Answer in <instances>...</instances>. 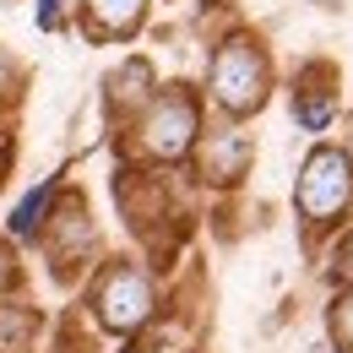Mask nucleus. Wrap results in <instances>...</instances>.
<instances>
[{"instance_id": "obj_1", "label": "nucleus", "mask_w": 353, "mask_h": 353, "mask_svg": "<svg viewBox=\"0 0 353 353\" xmlns=\"http://www.w3.org/2000/svg\"><path fill=\"white\" fill-rule=\"evenodd\" d=\"M207 131V98L196 82H158L152 103L136 114V125L120 141L114 152H125L136 163H152V169H185L196 141Z\"/></svg>"}, {"instance_id": "obj_2", "label": "nucleus", "mask_w": 353, "mask_h": 353, "mask_svg": "<svg viewBox=\"0 0 353 353\" xmlns=\"http://www.w3.org/2000/svg\"><path fill=\"white\" fill-rule=\"evenodd\" d=\"M277 88V71H272V49L261 33L250 28H228L212 54H207V77H201V98L207 109H218V120H256Z\"/></svg>"}, {"instance_id": "obj_3", "label": "nucleus", "mask_w": 353, "mask_h": 353, "mask_svg": "<svg viewBox=\"0 0 353 353\" xmlns=\"http://www.w3.org/2000/svg\"><path fill=\"white\" fill-rule=\"evenodd\" d=\"M88 321L103 337H136L152 315H158V277L141 256H103L88 272V294H82Z\"/></svg>"}, {"instance_id": "obj_4", "label": "nucleus", "mask_w": 353, "mask_h": 353, "mask_svg": "<svg viewBox=\"0 0 353 353\" xmlns=\"http://www.w3.org/2000/svg\"><path fill=\"white\" fill-rule=\"evenodd\" d=\"M169 174L174 169H152V163H136L120 152L114 163V207L131 228V239L147 250V256H169L185 234V212H179L174 190H169Z\"/></svg>"}, {"instance_id": "obj_5", "label": "nucleus", "mask_w": 353, "mask_h": 353, "mask_svg": "<svg viewBox=\"0 0 353 353\" xmlns=\"http://www.w3.org/2000/svg\"><path fill=\"white\" fill-rule=\"evenodd\" d=\"M294 212L310 239L343 228V218L353 212V158L337 141H315L305 152L299 179H294Z\"/></svg>"}, {"instance_id": "obj_6", "label": "nucleus", "mask_w": 353, "mask_h": 353, "mask_svg": "<svg viewBox=\"0 0 353 353\" xmlns=\"http://www.w3.org/2000/svg\"><path fill=\"white\" fill-rule=\"evenodd\" d=\"M33 250L49 261V277H54L60 288H77L92 266L103 261L98 218H92V207H88V196H82V185H65V190H60L54 218L44 223V234H39V245H33Z\"/></svg>"}, {"instance_id": "obj_7", "label": "nucleus", "mask_w": 353, "mask_h": 353, "mask_svg": "<svg viewBox=\"0 0 353 353\" xmlns=\"http://www.w3.org/2000/svg\"><path fill=\"white\" fill-rule=\"evenodd\" d=\"M250 163H256V136L245 131L239 120H207V131H201L196 152H190L196 185H207V190H239L245 174H250Z\"/></svg>"}, {"instance_id": "obj_8", "label": "nucleus", "mask_w": 353, "mask_h": 353, "mask_svg": "<svg viewBox=\"0 0 353 353\" xmlns=\"http://www.w3.org/2000/svg\"><path fill=\"white\" fill-rule=\"evenodd\" d=\"M158 65H152V54H120L109 71H103V82H98V98H103V120H109V136L120 141V136L136 125V114L152 103V92H158Z\"/></svg>"}, {"instance_id": "obj_9", "label": "nucleus", "mask_w": 353, "mask_h": 353, "mask_svg": "<svg viewBox=\"0 0 353 353\" xmlns=\"http://www.w3.org/2000/svg\"><path fill=\"white\" fill-rule=\"evenodd\" d=\"M152 17V0H77L71 6V28L88 44H131L141 39Z\"/></svg>"}, {"instance_id": "obj_10", "label": "nucleus", "mask_w": 353, "mask_h": 353, "mask_svg": "<svg viewBox=\"0 0 353 353\" xmlns=\"http://www.w3.org/2000/svg\"><path fill=\"white\" fill-rule=\"evenodd\" d=\"M288 103H294V120H299V131L310 136H326L337 125V65H326V60H310L305 71L294 77V88H288Z\"/></svg>"}, {"instance_id": "obj_11", "label": "nucleus", "mask_w": 353, "mask_h": 353, "mask_svg": "<svg viewBox=\"0 0 353 353\" xmlns=\"http://www.w3.org/2000/svg\"><path fill=\"white\" fill-rule=\"evenodd\" d=\"M65 185H71L65 169H54V174H44L39 185H28L22 201H17L11 218H6V239H11V245H39V234H44V223L54 218V201H60Z\"/></svg>"}, {"instance_id": "obj_12", "label": "nucleus", "mask_w": 353, "mask_h": 353, "mask_svg": "<svg viewBox=\"0 0 353 353\" xmlns=\"http://www.w3.org/2000/svg\"><path fill=\"white\" fill-rule=\"evenodd\" d=\"M44 337V310L28 305L22 294H6L0 299V353H39Z\"/></svg>"}, {"instance_id": "obj_13", "label": "nucleus", "mask_w": 353, "mask_h": 353, "mask_svg": "<svg viewBox=\"0 0 353 353\" xmlns=\"http://www.w3.org/2000/svg\"><path fill=\"white\" fill-rule=\"evenodd\" d=\"M28 60L17 54L11 44H0V114H17L22 98H28Z\"/></svg>"}, {"instance_id": "obj_14", "label": "nucleus", "mask_w": 353, "mask_h": 353, "mask_svg": "<svg viewBox=\"0 0 353 353\" xmlns=\"http://www.w3.org/2000/svg\"><path fill=\"white\" fill-rule=\"evenodd\" d=\"M326 326H332L337 353H353V283L337 288V299H332V310H326Z\"/></svg>"}, {"instance_id": "obj_15", "label": "nucleus", "mask_w": 353, "mask_h": 353, "mask_svg": "<svg viewBox=\"0 0 353 353\" xmlns=\"http://www.w3.org/2000/svg\"><path fill=\"white\" fill-rule=\"evenodd\" d=\"M326 277H332L337 288H348V283H353V228L337 234V245H332V256H326Z\"/></svg>"}, {"instance_id": "obj_16", "label": "nucleus", "mask_w": 353, "mask_h": 353, "mask_svg": "<svg viewBox=\"0 0 353 353\" xmlns=\"http://www.w3.org/2000/svg\"><path fill=\"white\" fill-rule=\"evenodd\" d=\"M33 22H39V33H65L71 28V6L65 0H33Z\"/></svg>"}, {"instance_id": "obj_17", "label": "nucleus", "mask_w": 353, "mask_h": 353, "mask_svg": "<svg viewBox=\"0 0 353 353\" xmlns=\"http://www.w3.org/2000/svg\"><path fill=\"white\" fill-rule=\"evenodd\" d=\"M6 294H22V261H17V245L0 234V299Z\"/></svg>"}, {"instance_id": "obj_18", "label": "nucleus", "mask_w": 353, "mask_h": 353, "mask_svg": "<svg viewBox=\"0 0 353 353\" xmlns=\"http://www.w3.org/2000/svg\"><path fill=\"white\" fill-rule=\"evenodd\" d=\"M11 169H17V125H11V114H0V190H6Z\"/></svg>"}, {"instance_id": "obj_19", "label": "nucleus", "mask_w": 353, "mask_h": 353, "mask_svg": "<svg viewBox=\"0 0 353 353\" xmlns=\"http://www.w3.org/2000/svg\"><path fill=\"white\" fill-rule=\"evenodd\" d=\"M60 353H98V348H92V343H65Z\"/></svg>"}, {"instance_id": "obj_20", "label": "nucleus", "mask_w": 353, "mask_h": 353, "mask_svg": "<svg viewBox=\"0 0 353 353\" xmlns=\"http://www.w3.org/2000/svg\"><path fill=\"white\" fill-rule=\"evenodd\" d=\"M343 152L353 158V120H348V136H343Z\"/></svg>"}, {"instance_id": "obj_21", "label": "nucleus", "mask_w": 353, "mask_h": 353, "mask_svg": "<svg viewBox=\"0 0 353 353\" xmlns=\"http://www.w3.org/2000/svg\"><path fill=\"white\" fill-rule=\"evenodd\" d=\"M125 353H141V348H125Z\"/></svg>"}]
</instances>
